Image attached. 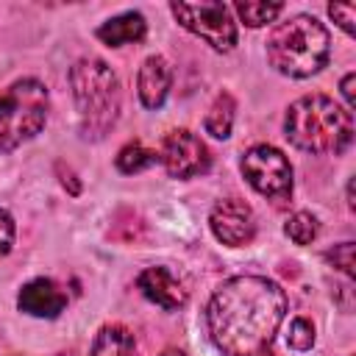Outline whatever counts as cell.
Returning <instances> with one entry per match:
<instances>
[{
  "label": "cell",
  "mask_w": 356,
  "mask_h": 356,
  "mask_svg": "<svg viewBox=\"0 0 356 356\" xmlns=\"http://www.w3.org/2000/svg\"><path fill=\"white\" fill-rule=\"evenodd\" d=\"M89 356H136V339L131 328L120 323H108L95 334Z\"/></svg>",
  "instance_id": "obj_14"
},
{
  "label": "cell",
  "mask_w": 356,
  "mask_h": 356,
  "mask_svg": "<svg viewBox=\"0 0 356 356\" xmlns=\"http://www.w3.org/2000/svg\"><path fill=\"white\" fill-rule=\"evenodd\" d=\"M156 161H159V153L150 150V147H145L142 142H128V145H122L120 153H117V159H114L117 170L125 172V175L142 172V170H147V167L156 164Z\"/></svg>",
  "instance_id": "obj_16"
},
{
  "label": "cell",
  "mask_w": 356,
  "mask_h": 356,
  "mask_svg": "<svg viewBox=\"0 0 356 356\" xmlns=\"http://www.w3.org/2000/svg\"><path fill=\"white\" fill-rule=\"evenodd\" d=\"M234 117H236V100L228 95V92H220L209 111H206V120H203V128L206 134H211L214 139H228L231 136V128H234Z\"/></svg>",
  "instance_id": "obj_15"
},
{
  "label": "cell",
  "mask_w": 356,
  "mask_h": 356,
  "mask_svg": "<svg viewBox=\"0 0 356 356\" xmlns=\"http://www.w3.org/2000/svg\"><path fill=\"white\" fill-rule=\"evenodd\" d=\"M284 131L303 153L337 156L353 142V114L325 95H306L286 108Z\"/></svg>",
  "instance_id": "obj_2"
},
{
  "label": "cell",
  "mask_w": 356,
  "mask_h": 356,
  "mask_svg": "<svg viewBox=\"0 0 356 356\" xmlns=\"http://www.w3.org/2000/svg\"><path fill=\"white\" fill-rule=\"evenodd\" d=\"M348 206L353 209L356 203H353V181H348Z\"/></svg>",
  "instance_id": "obj_24"
},
{
  "label": "cell",
  "mask_w": 356,
  "mask_h": 356,
  "mask_svg": "<svg viewBox=\"0 0 356 356\" xmlns=\"http://www.w3.org/2000/svg\"><path fill=\"white\" fill-rule=\"evenodd\" d=\"M56 356H72V353H56Z\"/></svg>",
  "instance_id": "obj_26"
},
{
  "label": "cell",
  "mask_w": 356,
  "mask_h": 356,
  "mask_svg": "<svg viewBox=\"0 0 356 356\" xmlns=\"http://www.w3.org/2000/svg\"><path fill=\"white\" fill-rule=\"evenodd\" d=\"M353 83H356V75H353V72H348V75L342 78V83H339L342 97H345V108H348V111H353V106H356V97H353Z\"/></svg>",
  "instance_id": "obj_23"
},
{
  "label": "cell",
  "mask_w": 356,
  "mask_h": 356,
  "mask_svg": "<svg viewBox=\"0 0 356 356\" xmlns=\"http://www.w3.org/2000/svg\"><path fill=\"white\" fill-rule=\"evenodd\" d=\"M161 356H186V353H184V350H175V348H170V350H164Z\"/></svg>",
  "instance_id": "obj_25"
},
{
  "label": "cell",
  "mask_w": 356,
  "mask_h": 356,
  "mask_svg": "<svg viewBox=\"0 0 356 356\" xmlns=\"http://www.w3.org/2000/svg\"><path fill=\"white\" fill-rule=\"evenodd\" d=\"M136 286L142 289V295H145L150 303H156V306H161V309H167V312L181 309V306L186 303V289H184V284H181L167 267H145V270L136 275Z\"/></svg>",
  "instance_id": "obj_11"
},
{
  "label": "cell",
  "mask_w": 356,
  "mask_h": 356,
  "mask_svg": "<svg viewBox=\"0 0 356 356\" xmlns=\"http://www.w3.org/2000/svg\"><path fill=\"white\" fill-rule=\"evenodd\" d=\"M317 231H320L317 217L309 214V211H295V214H289L286 222H284V234H286L295 245H312V242L317 239Z\"/></svg>",
  "instance_id": "obj_18"
},
{
  "label": "cell",
  "mask_w": 356,
  "mask_h": 356,
  "mask_svg": "<svg viewBox=\"0 0 356 356\" xmlns=\"http://www.w3.org/2000/svg\"><path fill=\"white\" fill-rule=\"evenodd\" d=\"M172 17L206 44L220 53L234 50L236 44V22L225 3H170Z\"/></svg>",
  "instance_id": "obj_7"
},
{
  "label": "cell",
  "mask_w": 356,
  "mask_h": 356,
  "mask_svg": "<svg viewBox=\"0 0 356 356\" xmlns=\"http://www.w3.org/2000/svg\"><path fill=\"white\" fill-rule=\"evenodd\" d=\"M14 234H17L14 217H11L6 209H0V259L11 253V248H14Z\"/></svg>",
  "instance_id": "obj_22"
},
{
  "label": "cell",
  "mask_w": 356,
  "mask_h": 356,
  "mask_svg": "<svg viewBox=\"0 0 356 356\" xmlns=\"http://www.w3.org/2000/svg\"><path fill=\"white\" fill-rule=\"evenodd\" d=\"M172 83V70L167 64L164 56H147L139 67L136 75V89H139V100L145 108H161L167 100Z\"/></svg>",
  "instance_id": "obj_12"
},
{
  "label": "cell",
  "mask_w": 356,
  "mask_h": 356,
  "mask_svg": "<svg viewBox=\"0 0 356 356\" xmlns=\"http://www.w3.org/2000/svg\"><path fill=\"white\" fill-rule=\"evenodd\" d=\"M331 56V36L312 14H295L278 22L267 36V61L286 78L317 75Z\"/></svg>",
  "instance_id": "obj_4"
},
{
  "label": "cell",
  "mask_w": 356,
  "mask_h": 356,
  "mask_svg": "<svg viewBox=\"0 0 356 356\" xmlns=\"http://www.w3.org/2000/svg\"><path fill=\"white\" fill-rule=\"evenodd\" d=\"M209 228L222 245L242 248V245H250L256 236V214L245 200L222 197L214 203L209 214Z\"/></svg>",
  "instance_id": "obj_9"
},
{
  "label": "cell",
  "mask_w": 356,
  "mask_h": 356,
  "mask_svg": "<svg viewBox=\"0 0 356 356\" xmlns=\"http://www.w3.org/2000/svg\"><path fill=\"white\" fill-rule=\"evenodd\" d=\"M325 261H331L339 273L353 278V242H339L331 250H325Z\"/></svg>",
  "instance_id": "obj_20"
},
{
  "label": "cell",
  "mask_w": 356,
  "mask_h": 356,
  "mask_svg": "<svg viewBox=\"0 0 356 356\" xmlns=\"http://www.w3.org/2000/svg\"><path fill=\"white\" fill-rule=\"evenodd\" d=\"M328 17H331L348 36H353V17H356V6H353V3H345V6L331 3V6H328Z\"/></svg>",
  "instance_id": "obj_21"
},
{
  "label": "cell",
  "mask_w": 356,
  "mask_h": 356,
  "mask_svg": "<svg viewBox=\"0 0 356 356\" xmlns=\"http://www.w3.org/2000/svg\"><path fill=\"white\" fill-rule=\"evenodd\" d=\"M239 170L245 181L275 206H284L292 197V164L284 150L273 145H253L245 150Z\"/></svg>",
  "instance_id": "obj_6"
},
{
  "label": "cell",
  "mask_w": 356,
  "mask_h": 356,
  "mask_svg": "<svg viewBox=\"0 0 356 356\" xmlns=\"http://www.w3.org/2000/svg\"><path fill=\"white\" fill-rule=\"evenodd\" d=\"M286 317V292L267 275H234L211 295L209 337L222 356H267Z\"/></svg>",
  "instance_id": "obj_1"
},
{
  "label": "cell",
  "mask_w": 356,
  "mask_h": 356,
  "mask_svg": "<svg viewBox=\"0 0 356 356\" xmlns=\"http://www.w3.org/2000/svg\"><path fill=\"white\" fill-rule=\"evenodd\" d=\"M70 89L78 111L81 136L97 142L111 134L122 108V89L117 72L103 58H78L70 67Z\"/></svg>",
  "instance_id": "obj_3"
},
{
  "label": "cell",
  "mask_w": 356,
  "mask_h": 356,
  "mask_svg": "<svg viewBox=\"0 0 356 356\" xmlns=\"http://www.w3.org/2000/svg\"><path fill=\"white\" fill-rule=\"evenodd\" d=\"M159 161L170 178L186 181V178L203 175L211 164V156L197 134H192L186 128H175L164 136V142L159 147Z\"/></svg>",
  "instance_id": "obj_8"
},
{
  "label": "cell",
  "mask_w": 356,
  "mask_h": 356,
  "mask_svg": "<svg viewBox=\"0 0 356 356\" xmlns=\"http://www.w3.org/2000/svg\"><path fill=\"white\" fill-rule=\"evenodd\" d=\"M17 306H19V312H25L31 317L53 320L67 309V292L53 278H33V281L22 284V289L17 295Z\"/></svg>",
  "instance_id": "obj_10"
},
{
  "label": "cell",
  "mask_w": 356,
  "mask_h": 356,
  "mask_svg": "<svg viewBox=\"0 0 356 356\" xmlns=\"http://www.w3.org/2000/svg\"><path fill=\"white\" fill-rule=\"evenodd\" d=\"M234 11L248 28H261L267 22H275V17L284 11V3H256V0H239L234 3Z\"/></svg>",
  "instance_id": "obj_17"
},
{
  "label": "cell",
  "mask_w": 356,
  "mask_h": 356,
  "mask_svg": "<svg viewBox=\"0 0 356 356\" xmlns=\"http://www.w3.org/2000/svg\"><path fill=\"white\" fill-rule=\"evenodd\" d=\"M286 345L295 350H309L314 345V325L306 317H295L289 323V334H286Z\"/></svg>",
  "instance_id": "obj_19"
},
{
  "label": "cell",
  "mask_w": 356,
  "mask_h": 356,
  "mask_svg": "<svg viewBox=\"0 0 356 356\" xmlns=\"http://www.w3.org/2000/svg\"><path fill=\"white\" fill-rule=\"evenodd\" d=\"M145 33H147V22L139 11H122L111 19H106L95 31V36L108 47H122V44H131V42H142Z\"/></svg>",
  "instance_id": "obj_13"
},
{
  "label": "cell",
  "mask_w": 356,
  "mask_h": 356,
  "mask_svg": "<svg viewBox=\"0 0 356 356\" xmlns=\"http://www.w3.org/2000/svg\"><path fill=\"white\" fill-rule=\"evenodd\" d=\"M50 95L36 78H19L0 89V153L33 139L47 122Z\"/></svg>",
  "instance_id": "obj_5"
}]
</instances>
